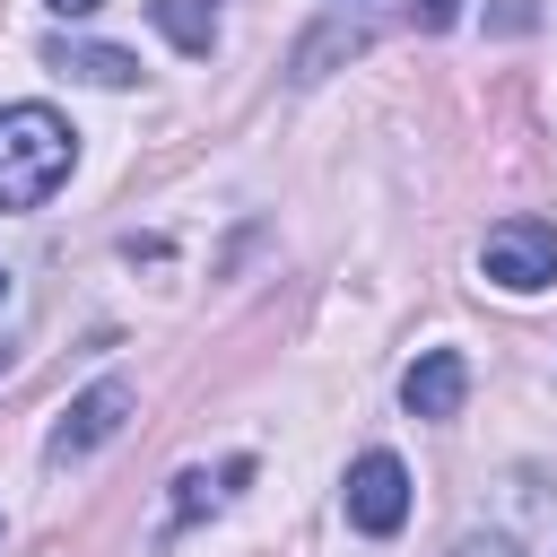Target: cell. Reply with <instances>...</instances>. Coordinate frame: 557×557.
Instances as JSON below:
<instances>
[{"label": "cell", "mask_w": 557, "mask_h": 557, "mask_svg": "<svg viewBox=\"0 0 557 557\" xmlns=\"http://www.w3.org/2000/svg\"><path fill=\"white\" fill-rule=\"evenodd\" d=\"M78 165V131L52 104H0V209H44Z\"/></svg>", "instance_id": "obj_1"}, {"label": "cell", "mask_w": 557, "mask_h": 557, "mask_svg": "<svg viewBox=\"0 0 557 557\" xmlns=\"http://www.w3.org/2000/svg\"><path fill=\"white\" fill-rule=\"evenodd\" d=\"M479 278L505 287V296H540V287L557 278V226H548V218H505V226H487Z\"/></svg>", "instance_id": "obj_2"}, {"label": "cell", "mask_w": 557, "mask_h": 557, "mask_svg": "<svg viewBox=\"0 0 557 557\" xmlns=\"http://www.w3.org/2000/svg\"><path fill=\"white\" fill-rule=\"evenodd\" d=\"M131 409H139V400H131V383H122V374H96V383L61 409V426H52V444H44V453H52V461H87V453H104V444L131 426Z\"/></svg>", "instance_id": "obj_3"}, {"label": "cell", "mask_w": 557, "mask_h": 557, "mask_svg": "<svg viewBox=\"0 0 557 557\" xmlns=\"http://www.w3.org/2000/svg\"><path fill=\"white\" fill-rule=\"evenodd\" d=\"M339 505H348V522L366 531V540H392L400 522H409V470H400V453H357L348 461V487H339Z\"/></svg>", "instance_id": "obj_4"}, {"label": "cell", "mask_w": 557, "mask_h": 557, "mask_svg": "<svg viewBox=\"0 0 557 557\" xmlns=\"http://www.w3.org/2000/svg\"><path fill=\"white\" fill-rule=\"evenodd\" d=\"M470 400V357L461 348H426L409 374H400V409L409 418H453Z\"/></svg>", "instance_id": "obj_5"}, {"label": "cell", "mask_w": 557, "mask_h": 557, "mask_svg": "<svg viewBox=\"0 0 557 557\" xmlns=\"http://www.w3.org/2000/svg\"><path fill=\"white\" fill-rule=\"evenodd\" d=\"M44 61H52V70H70V78H87V87H139V61H131L122 44H87V35H52V44H44Z\"/></svg>", "instance_id": "obj_6"}, {"label": "cell", "mask_w": 557, "mask_h": 557, "mask_svg": "<svg viewBox=\"0 0 557 557\" xmlns=\"http://www.w3.org/2000/svg\"><path fill=\"white\" fill-rule=\"evenodd\" d=\"M148 17H157V35L174 52H209L218 44V0H148Z\"/></svg>", "instance_id": "obj_7"}, {"label": "cell", "mask_w": 557, "mask_h": 557, "mask_svg": "<svg viewBox=\"0 0 557 557\" xmlns=\"http://www.w3.org/2000/svg\"><path fill=\"white\" fill-rule=\"evenodd\" d=\"M409 17H418V35H444V26H461V0H409Z\"/></svg>", "instance_id": "obj_8"}, {"label": "cell", "mask_w": 557, "mask_h": 557, "mask_svg": "<svg viewBox=\"0 0 557 557\" xmlns=\"http://www.w3.org/2000/svg\"><path fill=\"white\" fill-rule=\"evenodd\" d=\"M453 557H522V548H513L505 531H461V540H453Z\"/></svg>", "instance_id": "obj_9"}, {"label": "cell", "mask_w": 557, "mask_h": 557, "mask_svg": "<svg viewBox=\"0 0 557 557\" xmlns=\"http://www.w3.org/2000/svg\"><path fill=\"white\" fill-rule=\"evenodd\" d=\"M174 487H183V496H174V513H183V522H191V513H200V505H209V479H200V470H183V479H174Z\"/></svg>", "instance_id": "obj_10"}, {"label": "cell", "mask_w": 557, "mask_h": 557, "mask_svg": "<svg viewBox=\"0 0 557 557\" xmlns=\"http://www.w3.org/2000/svg\"><path fill=\"white\" fill-rule=\"evenodd\" d=\"M104 0H52V17H96Z\"/></svg>", "instance_id": "obj_11"}, {"label": "cell", "mask_w": 557, "mask_h": 557, "mask_svg": "<svg viewBox=\"0 0 557 557\" xmlns=\"http://www.w3.org/2000/svg\"><path fill=\"white\" fill-rule=\"evenodd\" d=\"M0 296H9V270H0Z\"/></svg>", "instance_id": "obj_12"}]
</instances>
